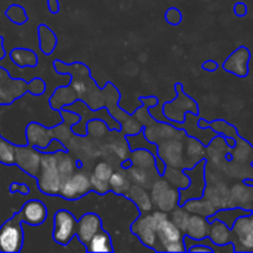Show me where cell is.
I'll return each instance as SVG.
<instances>
[{
    "label": "cell",
    "mask_w": 253,
    "mask_h": 253,
    "mask_svg": "<svg viewBox=\"0 0 253 253\" xmlns=\"http://www.w3.org/2000/svg\"><path fill=\"white\" fill-rule=\"evenodd\" d=\"M41 155V151L35 150L32 146H19L16 147L15 165L19 166L22 170L29 173L32 177H37L40 172Z\"/></svg>",
    "instance_id": "cell-8"
},
{
    "label": "cell",
    "mask_w": 253,
    "mask_h": 253,
    "mask_svg": "<svg viewBox=\"0 0 253 253\" xmlns=\"http://www.w3.org/2000/svg\"><path fill=\"white\" fill-rule=\"evenodd\" d=\"M126 198L131 200L136 207L138 208L142 214L150 212L153 208V202L151 199V194L147 192V188H143L141 185L132 184L128 192L125 194Z\"/></svg>",
    "instance_id": "cell-19"
},
{
    "label": "cell",
    "mask_w": 253,
    "mask_h": 253,
    "mask_svg": "<svg viewBox=\"0 0 253 253\" xmlns=\"http://www.w3.org/2000/svg\"><path fill=\"white\" fill-rule=\"evenodd\" d=\"M184 137L169 138L157 145V156L167 167L183 168L184 165Z\"/></svg>",
    "instance_id": "cell-4"
},
{
    "label": "cell",
    "mask_w": 253,
    "mask_h": 253,
    "mask_svg": "<svg viewBox=\"0 0 253 253\" xmlns=\"http://www.w3.org/2000/svg\"><path fill=\"white\" fill-rule=\"evenodd\" d=\"M100 230V217L96 214H94V212H88V214L83 215V216L79 219V221H77L76 236L82 245L86 246L88 242L91 240V237L95 234H98Z\"/></svg>",
    "instance_id": "cell-11"
},
{
    "label": "cell",
    "mask_w": 253,
    "mask_h": 253,
    "mask_svg": "<svg viewBox=\"0 0 253 253\" xmlns=\"http://www.w3.org/2000/svg\"><path fill=\"white\" fill-rule=\"evenodd\" d=\"M166 252H185L187 249H185V244L183 240H179V241H174L172 244L167 245L165 247Z\"/></svg>",
    "instance_id": "cell-45"
},
{
    "label": "cell",
    "mask_w": 253,
    "mask_h": 253,
    "mask_svg": "<svg viewBox=\"0 0 253 253\" xmlns=\"http://www.w3.org/2000/svg\"><path fill=\"white\" fill-rule=\"evenodd\" d=\"M126 140H127L128 146H130V150H138V148H146V150L151 151L155 156H157V146L155 143H152L151 141H148L147 138L145 137L143 132L136 133V135L126 136Z\"/></svg>",
    "instance_id": "cell-32"
},
{
    "label": "cell",
    "mask_w": 253,
    "mask_h": 253,
    "mask_svg": "<svg viewBox=\"0 0 253 253\" xmlns=\"http://www.w3.org/2000/svg\"><path fill=\"white\" fill-rule=\"evenodd\" d=\"M251 58V53L246 47L236 49L229 58L225 61L224 69L237 77H246L249 73V61Z\"/></svg>",
    "instance_id": "cell-14"
},
{
    "label": "cell",
    "mask_w": 253,
    "mask_h": 253,
    "mask_svg": "<svg viewBox=\"0 0 253 253\" xmlns=\"http://www.w3.org/2000/svg\"><path fill=\"white\" fill-rule=\"evenodd\" d=\"M110 190L120 195H125L132 185L130 177L126 170H115L109 179Z\"/></svg>",
    "instance_id": "cell-25"
},
{
    "label": "cell",
    "mask_w": 253,
    "mask_h": 253,
    "mask_svg": "<svg viewBox=\"0 0 253 253\" xmlns=\"http://www.w3.org/2000/svg\"><path fill=\"white\" fill-rule=\"evenodd\" d=\"M5 14H6L7 19L11 20L14 24H24L27 20L26 12L20 5H11Z\"/></svg>",
    "instance_id": "cell-37"
},
{
    "label": "cell",
    "mask_w": 253,
    "mask_h": 253,
    "mask_svg": "<svg viewBox=\"0 0 253 253\" xmlns=\"http://www.w3.org/2000/svg\"><path fill=\"white\" fill-rule=\"evenodd\" d=\"M5 57V49L2 47V39L0 37V59H2Z\"/></svg>",
    "instance_id": "cell-51"
},
{
    "label": "cell",
    "mask_w": 253,
    "mask_h": 253,
    "mask_svg": "<svg viewBox=\"0 0 253 253\" xmlns=\"http://www.w3.org/2000/svg\"><path fill=\"white\" fill-rule=\"evenodd\" d=\"M48 9L52 14H57L59 11L58 0H48Z\"/></svg>",
    "instance_id": "cell-47"
},
{
    "label": "cell",
    "mask_w": 253,
    "mask_h": 253,
    "mask_svg": "<svg viewBox=\"0 0 253 253\" xmlns=\"http://www.w3.org/2000/svg\"><path fill=\"white\" fill-rule=\"evenodd\" d=\"M205 145L195 137H184V165L183 169L194 167L200 161L205 160Z\"/></svg>",
    "instance_id": "cell-16"
},
{
    "label": "cell",
    "mask_w": 253,
    "mask_h": 253,
    "mask_svg": "<svg viewBox=\"0 0 253 253\" xmlns=\"http://www.w3.org/2000/svg\"><path fill=\"white\" fill-rule=\"evenodd\" d=\"M12 62L16 66L21 67H36L39 63V58H37L36 53L31 49H25V48H15L12 49L10 53Z\"/></svg>",
    "instance_id": "cell-30"
},
{
    "label": "cell",
    "mask_w": 253,
    "mask_h": 253,
    "mask_svg": "<svg viewBox=\"0 0 253 253\" xmlns=\"http://www.w3.org/2000/svg\"><path fill=\"white\" fill-rule=\"evenodd\" d=\"M142 132L145 137L152 143H155V145H158V143L163 142L166 140H169V138L179 137V136L185 135L184 131L173 127L172 125L166 123H153L151 125L145 126Z\"/></svg>",
    "instance_id": "cell-10"
},
{
    "label": "cell",
    "mask_w": 253,
    "mask_h": 253,
    "mask_svg": "<svg viewBox=\"0 0 253 253\" xmlns=\"http://www.w3.org/2000/svg\"><path fill=\"white\" fill-rule=\"evenodd\" d=\"M161 177L165 178L172 187L177 188V189H184L189 185V177L187 173L184 172L183 168H175V167H166L165 172L162 173Z\"/></svg>",
    "instance_id": "cell-24"
},
{
    "label": "cell",
    "mask_w": 253,
    "mask_h": 253,
    "mask_svg": "<svg viewBox=\"0 0 253 253\" xmlns=\"http://www.w3.org/2000/svg\"><path fill=\"white\" fill-rule=\"evenodd\" d=\"M21 221L27 222L31 226H40L44 222L48 215L46 205L41 200H30L25 203L21 211L19 212Z\"/></svg>",
    "instance_id": "cell-12"
},
{
    "label": "cell",
    "mask_w": 253,
    "mask_h": 253,
    "mask_svg": "<svg viewBox=\"0 0 253 253\" xmlns=\"http://www.w3.org/2000/svg\"><path fill=\"white\" fill-rule=\"evenodd\" d=\"M52 138H56L53 128H47L41 124L31 123L26 128V140L30 146L42 151L48 146Z\"/></svg>",
    "instance_id": "cell-13"
},
{
    "label": "cell",
    "mask_w": 253,
    "mask_h": 253,
    "mask_svg": "<svg viewBox=\"0 0 253 253\" xmlns=\"http://www.w3.org/2000/svg\"><path fill=\"white\" fill-rule=\"evenodd\" d=\"M90 190V177L86 175V173L76 170V173H73L63 182L59 195L67 200H77L88 194Z\"/></svg>",
    "instance_id": "cell-7"
},
{
    "label": "cell",
    "mask_w": 253,
    "mask_h": 253,
    "mask_svg": "<svg viewBox=\"0 0 253 253\" xmlns=\"http://www.w3.org/2000/svg\"><path fill=\"white\" fill-rule=\"evenodd\" d=\"M40 34V48L44 54H51L56 48L57 39L54 32L46 25H41L39 29Z\"/></svg>",
    "instance_id": "cell-31"
},
{
    "label": "cell",
    "mask_w": 253,
    "mask_h": 253,
    "mask_svg": "<svg viewBox=\"0 0 253 253\" xmlns=\"http://www.w3.org/2000/svg\"><path fill=\"white\" fill-rule=\"evenodd\" d=\"M57 153V168L61 174L62 179L64 180L71 177L77 170V162L69 153L66 151H59Z\"/></svg>",
    "instance_id": "cell-28"
},
{
    "label": "cell",
    "mask_w": 253,
    "mask_h": 253,
    "mask_svg": "<svg viewBox=\"0 0 253 253\" xmlns=\"http://www.w3.org/2000/svg\"><path fill=\"white\" fill-rule=\"evenodd\" d=\"M232 245L236 251H253V214L240 216L231 227Z\"/></svg>",
    "instance_id": "cell-6"
},
{
    "label": "cell",
    "mask_w": 253,
    "mask_h": 253,
    "mask_svg": "<svg viewBox=\"0 0 253 253\" xmlns=\"http://www.w3.org/2000/svg\"><path fill=\"white\" fill-rule=\"evenodd\" d=\"M252 210H245L240 209V208H235V209H222L219 210V211H215L214 215H211L210 217H208L209 221L211 220H220L221 222H224L226 226H229L231 229L234 226L235 221L239 219L240 216H249V215H252Z\"/></svg>",
    "instance_id": "cell-22"
},
{
    "label": "cell",
    "mask_w": 253,
    "mask_h": 253,
    "mask_svg": "<svg viewBox=\"0 0 253 253\" xmlns=\"http://www.w3.org/2000/svg\"><path fill=\"white\" fill-rule=\"evenodd\" d=\"M71 88L73 89L74 93L77 94L78 98H83L86 94V91H88V86H86L85 82L82 81V79L79 78H76V77H73V81H72L71 83Z\"/></svg>",
    "instance_id": "cell-40"
},
{
    "label": "cell",
    "mask_w": 253,
    "mask_h": 253,
    "mask_svg": "<svg viewBox=\"0 0 253 253\" xmlns=\"http://www.w3.org/2000/svg\"><path fill=\"white\" fill-rule=\"evenodd\" d=\"M169 219L178 229L182 232H185V229H187L188 221H189L190 214L184 209V207L182 205H178L175 209H173L172 211L169 212Z\"/></svg>",
    "instance_id": "cell-34"
},
{
    "label": "cell",
    "mask_w": 253,
    "mask_h": 253,
    "mask_svg": "<svg viewBox=\"0 0 253 253\" xmlns=\"http://www.w3.org/2000/svg\"><path fill=\"white\" fill-rule=\"evenodd\" d=\"M131 232L138 237L142 245L148 249L156 250L157 247V234L155 225L151 220L150 212H145L131 225Z\"/></svg>",
    "instance_id": "cell-9"
},
{
    "label": "cell",
    "mask_w": 253,
    "mask_h": 253,
    "mask_svg": "<svg viewBox=\"0 0 253 253\" xmlns=\"http://www.w3.org/2000/svg\"><path fill=\"white\" fill-rule=\"evenodd\" d=\"M86 251L88 252H113V245H111V239L108 232L100 231L91 237L90 241L86 245Z\"/></svg>",
    "instance_id": "cell-29"
},
{
    "label": "cell",
    "mask_w": 253,
    "mask_h": 253,
    "mask_svg": "<svg viewBox=\"0 0 253 253\" xmlns=\"http://www.w3.org/2000/svg\"><path fill=\"white\" fill-rule=\"evenodd\" d=\"M0 138H1V137H0Z\"/></svg>",
    "instance_id": "cell-53"
},
{
    "label": "cell",
    "mask_w": 253,
    "mask_h": 253,
    "mask_svg": "<svg viewBox=\"0 0 253 253\" xmlns=\"http://www.w3.org/2000/svg\"><path fill=\"white\" fill-rule=\"evenodd\" d=\"M205 167H207V161L203 160L194 167L184 169V172L189 177V185L179 190V205H183L187 200L197 199L204 195L205 188H207Z\"/></svg>",
    "instance_id": "cell-3"
},
{
    "label": "cell",
    "mask_w": 253,
    "mask_h": 253,
    "mask_svg": "<svg viewBox=\"0 0 253 253\" xmlns=\"http://www.w3.org/2000/svg\"><path fill=\"white\" fill-rule=\"evenodd\" d=\"M121 130H123V135L131 136L141 132V131L143 130V126L140 121L136 120V118L127 116V118L124 119V123L123 125H121Z\"/></svg>",
    "instance_id": "cell-36"
},
{
    "label": "cell",
    "mask_w": 253,
    "mask_h": 253,
    "mask_svg": "<svg viewBox=\"0 0 253 253\" xmlns=\"http://www.w3.org/2000/svg\"><path fill=\"white\" fill-rule=\"evenodd\" d=\"M182 207H184V209L187 210L189 214L202 215V216L204 217H210L211 215L215 214V211H216L215 205L204 197L187 200Z\"/></svg>",
    "instance_id": "cell-21"
},
{
    "label": "cell",
    "mask_w": 253,
    "mask_h": 253,
    "mask_svg": "<svg viewBox=\"0 0 253 253\" xmlns=\"http://www.w3.org/2000/svg\"><path fill=\"white\" fill-rule=\"evenodd\" d=\"M203 69H207V71H216L217 63L214 61H208L205 63H203Z\"/></svg>",
    "instance_id": "cell-49"
},
{
    "label": "cell",
    "mask_w": 253,
    "mask_h": 253,
    "mask_svg": "<svg viewBox=\"0 0 253 253\" xmlns=\"http://www.w3.org/2000/svg\"><path fill=\"white\" fill-rule=\"evenodd\" d=\"M126 172H127L132 184L141 185V187L143 188H150L151 185L153 184V182H155L157 178L161 177L157 168L147 169V168H140L131 165L130 167L126 169Z\"/></svg>",
    "instance_id": "cell-18"
},
{
    "label": "cell",
    "mask_w": 253,
    "mask_h": 253,
    "mask_svg": "<svg viewBox=\"0 0 253 253\" xmlns=\"http://www.w3.org/2000/svg\"><path fill=\"white\" fill-rule=\"evenodd\" d=\"M24 244V231L20 215H15L0 227V252H20Z\"/></svg>",
    "instance_id": "cell-2"
},
{
    "label": "cell",
    "mask_w": 253,
    "mask_h": 253,
    "mask_svg": "<svg viewBox=\"0 0 253 253\" xmlns=\"http://www.w3.org/2000/svg\"><path fill=\"white\" fill-rule=\"evenodd\" d=\"M90 184H91V189L95 190L96 193H99V194H106V193L110 190V185H109V182L108 180H103V179H99L98 177H95V175L91 173L90 175Z\"/></svg>",
    "instance_id": "cell-39"
},
{
    "label": "cell",
    "mask_w": 253,
    "mask_h": 253,
    "mask_svg": "<svg viewBox=\"0 0 253 253\" xmlns=\"http://www.w3.org/2000/svg\"><path fill=\"white\" fill-rule=\"evenodd\" d=\"M153 205H156V207L158 208V210H161V211H165L169 214L173 209H175V208L179 205V189H177V188L170 185V187L168 188L157 200H156Z\"/></svg>",
    "instance_id": "cell-23"
},
{
    "label": "cell",
    "mask_w": 253,
    "mask_h": 253,
    "mask_svg": "<svg viewBox=\"0 0 253 253\" xmlns=\"http://www.w3.org/2000/svg\"><path fill=\"white\" fill-rule=\"evenodd\" d=\"M114 169L108 162H100L94 167L93 169V174L95 177H98L99 179H103V180H108L110 179L111 174H113Z\"/></svg>",
    "instance_id": "cell-38"
},
{
    "label": "cell",
    "mask_w": 253,
    "mask_h": 253,
    "mask_svg": "<svg viewBox=\"0 0 253 253\" xmlns=\"http://www.w3.org/2000/svg\"><path fill=\"white\" fill-rule=\"evenodd\" d=\"M210 241L216 246H222L231 242L232 234L231 229L221 222L220 220H211L209 227V235H208Z\"/></svg>",
    "instance_id": "cell-20"
},
{
    "label": "cell",
    "mask_w": 253,
    "mask_h": 253,
    "mask_svg": "<svg viewBox=\"0 0 253 253\" xmlns=\"http://www.w3.org/2000/svg\"><path fill=\"white\" fill-rule=\"evenodd\" d=\"M209 227L210 221L208 220V217L202 216V215L190 214L184 235L195 240V241H200V240H204L205 237H208Z\"/></svg>",
    "instance_id": "cell-17"
},
{
    "label": "cell",
    "mask_w": 253,
    "mask_h": 253,
    "mask_svg": "<svg viewBox=\"0 0 253 253\" xmlns=\"http://www.w3.org/2000/svg\"><path fill=\"white\" fill-rule=\"evenodd\" d=\"M77 99L78 96L72 88H58L52 95L49 103H51L52 108L59 110L62 108H66V105L68 106L73 104Z\"/></svg>",
    "instance_id": "cell-27"
},
{
    "label": "cell",
    "mask_w": 253,
    "mask_h": 253,
    "mask_svg": "<svg viewBox=\"0 0 253 253\" xmlns=\"http://www.w3.org/2000/svg\"><path fill=\"white\" fill-rule=\"evenodd\" d=\"M77 220L68 210H58L53 217V240L62 246L71 244L76 237Z\"/></svg>",
    "instance_id": "cell-5"
},
{
    "label": "cell",
    "mask_w": 253,
    "mask_h": 253,
    "mask_svg": "<svg viewBox=\"0 0 253 253\" xmlns=\"http://www.w3.org/2000/svg\"><path fill=\"white\" fill-rule=\"evenodd\" d=\"M141 100L145 103V106L147 108V106H150V108H152V106H157L158 104V100L156 98H141Z\"/></svg>",
    "instance_id": "cell-50"
},
{
    "label": "cell",
    "mask_w": 253,
    "mask_h": 253,
    "mask_svg": "<svg viewBox=\"0 0 253 253\" xmlns=\"http://www.w3.org/2000/svg\"><path fill=\"white\" fill-rule=\"evenodd\" d=\"M245 183H247V185H252V187H253V180L247 179V180H245Z\"/></svg>",
    "instance_id": "cell-52"
},
{
    "label": "cell",
    "mask_w": 253,
    "mask_h": 253,
    "mask_svg": "<svg viewBox=\"0 0 253 253\" xmlns=\"http://www.w3.org/2000/svg\"><path fill=\"white\" fill-rule=\"evenodd\" d=\"M59 151H66V147H64V145L59 140H57V138H52L51 142L48 143V146H47L46 148H43L41 152L54 153V152H59Z\"/></svg>",
    "instance_id": "cell-44"
},
{
    "label": "cell",
    "mask_w": 253,
    "mask_h": 253,
    "mask_svg": "<svg viewBox=\"0 0 253 253\" xmlns=\"http://www.w3.org/2000/svg\"><path fill=\"white\" fill-rule=\"evenodd\" d=\"M246 11H247L246 5L242 4V2H239V4H236V6H235V12H236L239 16H244V15L246 14Z\"/></svg>",
    "instance_id": "cell-48"
},
{
    "label": "cell",
    "mask_w": 253,
    "mask_h": 253,
    "mask_svg": "<svg viewBox=\"0 0 253 253\" xmlns=\"http://www.w3.org/2000/svg\"><path fill=\"white\" fill-rule=\"evenodd\" d=\"M27 90L35 95H40L44 91V82L41 79H34L31 83L27 84Z\"/></svg>",
    "instance_id": "cell-41"
},
{
    "label": "cell",
    "mask_w": 253,
    "mask_h": 253,
    "mask_svg": "<svg viewBox=\"0 0 253 253\" xmlns=\"http://www.w3.org/2000/svg\"><path fill=\"white\" fill-rule=\"evenodd\" d=\"M165 19L167 20V22H169L170 25H178L182 21V14L179 12V10L172 7V9H169L166 12Z\"/></svg>",
    "instance_id": "cell-42"
},
{
    "label": "cell",
    "mask_w": 253,
    "mask_h": 253,
    "mask_svg": "<svg viewBox=\"0 0 253 253\" xmlns=\"http://www.w3.org/2000/svg\"><path fill=\"white\" fill-rule=\"evenodd\" d=\"M20 192L21 193L22 195H27L29 194V192H30V189H29V187H26V185L25 184H17V183H12L11 184V187H10V192Z\"/></svg>",
    "instance_id": "cell-46"
},
{
    "label": "cell",
    "mask_w": 253,
    "mask_h": 253,
    "mask_svg": "<svg viewBox=\"0 0 253 253\" xmlns=\"http://www.w3.org/2000/svg\"><path fill=\"white\" fill-rule=\"evenodd\" d=\"M15 156H16V146L4 138H0V162L6 166L15 165Z\"/></svg>",
    "instance_id": "cell-33"
},
{
    "label": "cell",
    "mask_w": 253,
    "mask_h": 253,
    "mask_svg": "<svg viewBox=\"0 0 253 253\" xmlns=\"http://www.w3.org/2000/svg\"><path fill=\"white\" fill-rule=\"evenodd\" d=\"M37 185L43 194L57 195L59 194L63 179L57 168V153L42 152L40 172L37 175Z\"/></svg>",
    "instance_id": "cell-1"
},
{
    "label": "cell",
    "mask_w": 253,
    "mask_h": 253,
    "mask_svg": "<svg viewBox=\"0 0 253 253\" xmlns=\"http://www.w3.org/2000/svg\"><path fill=\"white\" fill-rule=\"evenodd\" d=\"M158 156H155L146 148H138V150H133L131 152L130 161L131 165L136 166V167L152 169V168H156V158Z\"/></svg>",
    "instance_id": "cell-26"
},
{
    "label": "cell",
    "mask_w": 253,
    "mask_h": 253,
    "mask_svg": "<svg viewBox=\"0 0 253 253\" xmlns=\"http://www.w3.org/2000/svg\"><path fill=\"white\" fill-rule=\"evenodd\" d=\"M169 216V215H168ZM156 234H157V247L156 251H165V247L167 245L172 244L174 241H179L184 237V232L180 231L170 219H166L160 226L156 229Z\"/></svg>",
    "instance_id": "cell-15"
},
{
    "label": "cell",
    "mask_w": 253,
    "mask_h": 253,
    "mask_svg": "<svg viewBox=\"0 0 253 253\" xmlns=\"http://www.w3.org/2000/svg\"><path fill=\"white\" fill-rule=\"evenodd\" d=\"M61 114H62V118L64 119V124H66V125H68V126L77 125V124H78V121H79V119H81V116H79L78 114L71 113V111L67 110V109H66V110H62Z\"/></svg>",
    "instance_id": "cell-43"
},
{
    "label": "cell",
    "mask_w": 253,
    "mask_h": 253,
    "mask_svg": "<svg viewBox=\"0 0 253 253\" xmlns=\"http://www.w3.org/2000/svg\"><path fill=\"white\" fill-rule=\"evenodd\" d=\"M86 133L90 135L91 137L95 138H103L104 136L108 133V125L104 123L103 120H99V119H93L88 123V125L85 126Z\"/></svg>",
    "instance_id": "cell-35"
}]
</instances>
